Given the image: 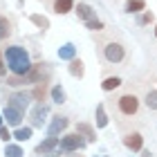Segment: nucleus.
I'll return each mask as SVG.
<instances>
[{
    "label": "nucleus",
    "instance_id": "f257e3e1",
    "mask_svg": "<svg viewBox=\"0 0 157 157\" xmlns=\"http://www.w3.org/2000/svg\"><path fill=\"white\" fill-rule=\"evenodd\" d=\"M5 61H7V67L11 70V74H16V76H23L32 70V59L27 54V49L20 47V45L7 47L5 49Z\"/></svg>",
    "mask_w": 157,
    "mask_h": 157
},
{
    "label": "nucleus",
    "instance_id": "f03ea898",
    "mask_svg": "<svg viewBox=\"0 0 157 157\" xmlns=\"http://www.w3.org/2000/svg\"><path fill=\"white\" fill-rule=\"evenodd\" d=\"M83 148H85V139L78 132H72V135L61 137L56 151H59V153H72V151H83Z\"/></svg>",
    "mask_w": 157,
    "mask_h": 157
},
{
    "label": "nucleus",
    "instance_id": "7ed1b4c3",
    "mask_svg": "<svg viewBox=\"0 0 157 157\" xmlns=\"http://www.w3.org/2000/svg\"><path fill=\"white\" fill-rule=\"evenodd\" d=\"M117 108L124 117H132V115L139 112V99L135 94H121L117 99Z\"/></svg>",
    "mask_w": 157,
    "mask_h": 157
},
{
    "label": "nucleus",
    "instance_id": "20e7f679",
    "mask_svg": "<svg viewBox=\"0 0 157 157\" xmlns=\"http://www.w3.org/2000/svg\"><path fill=\"white\" fill-rule=\"evenodd\" d=\"M103 56H105V61L108 63H121L126 59V49L121 43H105V47H103Z\"/></svg>",
    "mask_w": 157,
    "mask_h": 157
},
{
    "label": "nucleus",
    "instance_id": "39448f33",
    "mask_svg": "<svg viewBox=\"0 0 157 157\" xmlns=\"http://www.w3.org/2000/svg\"><path fill=\"white\" fill-rule=\"evenodd\" d=\"M32 94L29 92H16V94L9 97V105H13V108H18L20 112H25L27 108H29V101H32Z\"/></svg>",
    "mask_w": 157,
    "mask_h": 157
},
{
    "label": "nucleus",
    "instance_id": "423d86ee",
    "mask_svg": "<svg viewBox=\"0 0 157 157\" xmlns=\"http://www.w3.org/2000/svg\"><path fill=\"white\" fill-rule=\"evenodd\" d=\"M2 117H5V121H7V124H9V126H13V128H18L20 124H23V112H20L18 108H13V105H9V103L5 105Z\"/></svg>",
    "mask_w": 157,
    "mask_h": 157
},
{
    "label": "nucleus",
    "instance_id": "0eeeda50",
    "mask_svg": "<svg viewBox=\"0 0 157 157\" xmlns=\"http://www.w3.org/2000/svg\"><path fill=\"white\" fill-rule=\"evenodd\" d=\"M47 115H49V108L40 101L36 108L32 110V126H34V128H43V124H45V117H47Z\"/></svg>",
    "mask_w": 157,
    "mask_h": 157
},
{
    "label": "nucleus",
    "instance_id": "6e6552de",
    "mask_svg": "<svg viewBox=\"0 0 157 157\" xmlns=\"http://www.w3.org/2000/svg\"><path fill=\"white\" fill-rule=\"evenodd\" d=\"M67 124H70V121H67L65 117H61V115L52 117V124L47 126V135H52V137H59V135L67 128Z\"/></svg>",
    "mask_w": 157,
    "mask_h": 157
},
{
    "label": "nucleus",
    "instance_id": "1a4fd4ad",
    "mask_svg": "<svg viewBox=\"0 0 157 157\" xmlns=\"http://www.w3.org/2000/svg\"><path fill=\"white\" fill-rule=\"evenodd\" d=\"M124 146L130 148L132 153H137V151L144 148V137H141L139 132H130V135H126V137H124Z\"/></svg>",
    "mask_w": 157,
    "mask_h": 157
},
{
    "label": "nucleus",
    "instance_id": "9d476101",
    "mask_svg": "<svg viewBox=\"0 0 157 157\" xmlns=\"http://www.w3.org/2000/svg\"><path fill=\"white\" fill-rule=\"evenodd\" d=\"M56 148H59V137H52V135H49L45 141H40V144L36 146V153L38 155H47V153L56 151Z\"/></svg>",
    "mask_w": 157,
    "mask_h": 157
},
{
    "label": "nucleus",
    "instance_id": "9b49d317",
    "mask_svg": "<svg viewBox=\"0 0 157 157\" xmlns=\"http://www.w3.org/2000/svg\"><path fill=\"white\" fill-rule=\"evenodd\" d=\"M59 59H61V61H72V59H76V47L72 45V43L61 45V47H59Z\"/></svg>",
    "mask_w": 157,
    "mask_h": 157
},
{
    "label": "nucleus",
    "instance_id": "f8f14e48",
    "mask_svg": "<svg viewBox=\"0 0 157 157\" xmlns=\"http://www.w3.org/2000/svg\"><path fill=\"white\" fill-rule=\"evenodd\" d=\"M76 16L81 18V20H90V18H94V16H97V11L92 9L90 5H85V2H78V5H76Z\"/></svg>",
    "mask_w": 157,
    "mask_h": 157
},
{
    "label": "nucleus",
    "instance_id": "ddd939ff",
    "mask_svg": "<svg viewBox=\"0 0 157 157\" xmlns=\"http://www.w3.org/2000/svg\"><path fill=\"white\" fill-rule=\"evenodd\" d=\"M72 9H74V0H54V11L61 13V16Z\"/></svg>",
    "mask_w": 157,
    "mask_h": 157
},
{
    "label": "nucleus",
    "instance_id": "4468645a",
    "mask_svg": "<svg viewBox=\"0 0 157 157\" xmlns=\"http://www.w3.org/2000/svg\"><path fill=\"white\" fill-rule=\"evenodd\" d=\"M94 121H97V128H105V126H108V115H105L103 103L97 105V110H94Z\"/></svg>",
    "mask_w": 157,
    "mask_h": 157
},
{
    "label": "nucleus",
    "instance_id": "2eb2a0df",
    "mask_svg": "<svg viewBox=\"0 0 157 157\" xmlns=\"http://www.w3.org/2000/svg\"><path fill=\"white\" fill-rule=\"evenodd\" d=\"M70 74H72L74 78H81L85 74V67H83L81 59H72V61H70Z\"/></svg>",
    "mask_w": 157,
    "mask_h": 157
},
{
    "label": "nucleus",
    "instance_id": "dca6fc26",
    "mask_svg": "<svg viewBox=\"0 0 157 157\" xmlns=\"http://www.w3.org/2000/svg\"><path fill=\"white\" fill-rule=\"evenodd\" d=\"M76 132L81 135V137H85V141H94V139H97L92 126H88V124H78V126H76Z\"/></svg>",
    "mask_w": 157,
    "mask_h": 157
},
{
    "label": "nucleus",
    "instance_id": "f3484780",
    "mask_svg": "<svg viewBox=\"0 0 157 157\" xmlns=\"http://www.w3.org/2000/svg\"><path fill=\"white\" fill-rule=\"evenodd\" d=\"M144 9H146L144 0H128V2H126V13H139Z\"/></svg>",
    "mask_w": 157,
    "mask_h": 157
},
{
    "label": "nucleus",
    "instance_id": "a211bd4d",
    "mask_svg": "<svg viewBox=\"0 0 157 157\" xmlns=\"http://www.w3.org/2000/svg\"><path fill=\"white\" fill-rule=\"evenodd\" d=\"M32 137V126H18L16 128V132H13V139H18V141H27Z\"/></svg>",
    "mask_w": 157,
    "mask_h": 157
},
{
    "label": "nucleus",
    "instance_id": "6ab92c4d",
    "mask_svg": "<svg viewBox=\"0 0 157 157\" xmlns=\"http://www.w3.org/2000/svg\"><path fill=\"white\" fill-rule=\"evenodd\" d=\"M119 85H121V78H119V76H108V78L101 83V88H103L105 92H112V90H117Z\"/></svg>",
    "mask_w": 157,
    "mask_h": 157
},
{
    "label": "nucleus",
    "instance_id": "aec40b11",
    "mask_svg": "<svg viewBox=\"0 0 157 157\" xmlns=\"http://www.w3.org/2000/svg\"><path fill=\"white\" fill-rule=\"evenodd\" d=\"M52 101L54 103H65V90H63L61 88V85H54V88H52Z\"/></svg>",
    "mask_w": 157,
    "mask_h": 157
},
{
    "label": "nucleus",
    "instance_id": "412c9836",
    "mask_svg": "<svg viewBox=\"0 0 157 157\" xmlns=\"http://www.w3.org/2000/svg\"><path fill=\"white\" fill-rule=\"evenodd\" d=\"M9 34H11V23L5 16H0V40H5Z\"/></svg>",
    "mask_w": 157,
    "mask_h": 157
},
{
    "label": "nucleus",
    "instance_id": "4be33fe9",
    "mask_svg": "<svg viewBox=\"0 0 157 157\" xmlns=\"http://www.w3.org/2000/svg\"><path fill=\"white\" fill-rule=\"evenodd\" d=\"M29 20H32V23L36 25V27H40V29H49V20H47L45 16H38V13H32V16H29Z\"/></svg>",
    "mask_w": 157,
    "mask_h": 157
},
{
    "label": "nucleus",
    "instance_id": "5701e85b",
    "mask_svg": "<svg viewBox=\"0 0 157 157\" xmlns=\"http://www.w3.org/2000/svg\"><path fill=\"white\" fill-rule=\"evenodd\" d=\"M5 157H23V148H20L18 144H7Z\"/></svg>",
    "mask_w": 157,
    "mask_h": 157
},
{
    "label": "nucleus",
    "instance_id": "b1692460",
    "mask_svg": "<svg viewBox=\"0 0 157 157\" xmlns=\"http://www.w3.org/2000/svg\"><path fill=\"white\" fill-rule=\"evenodd\" d=\"M85 27H88V29H92V32H101V29H103V23H101V20H99V18L94 16V18L85 20Z\"/></svg>",
    "mask_w": 157,
    "mask_h": 157
},
{
    "label": "nucleus",
    "instance_id": "393cba45",
    "mask_svg": "<svg viewBox=\"0 0 157 157\" xmlns=\"http://www.w3.org/2000/svg\"><path fill=\"white\" fill-rule=\"evenodd\" d=\"M146 105H148L151 110H157V90H151V92L146 94Z\"/></svg>",
    "mask_w": 157,
    "mask_h": 157
},
{
    "label": "nucleus",
    "instance_id": "a878e982",
    "mask_svg": "<svg viewBox=\"0 0 157 157\" xmlns=\"http://www.w3.org/2000/svg\"><path fill=\"white\" fill-rule=\"evenodd\" d=\"M13 137V132L9 130V128H5V126H0V139L5 141V144H9V139Z\"/></svg>",
    "mask_w": 157,
    "mask_h": 157
},
{
    "label": "nucleus",
    "instance_id": "bb28decb",
    "mask_svg": "<svg viewBox=\"0 0 157 157\" xmlns=\"http://www.w3.org/2000/svg\"><path fill=\"white\" fill-rule=\"evenodd\" d=\"M153 11H144V16L139 18V25H148V23H153Z\"/></svg>",
    "mask_w": 157,
    "mask_h": 157
},
{
    "label": "nucleus",
    "instance_id": "cd10ccee",
    "mask_svg": "<svg viewBox=\"0 0 157 157\" xmlns=\"http://www.w3.org/2000/svg\"><path fill=\"white\" fill-rule=\"evenodd\" d=\"M5 74H7V65H5L2 56H0V76H5Z\"/></svg>",
    "mask_w": 157,
    "mask_h": 157
},
{
    "label": "nucleus",
    "instance_id": "c85d7f7f",
    "mask_svg": "<svg viewBox=\"0 0 157 157\" xmlns=\"http://www.w3.org/2000/svg\"><path fill=\"white\" fill-rule=\"evenodd\" d=\"M2 121H5V117H2V115H0V126H2Z\"/></svg>",
    "mask_w": 157,
    "mask_h": 157
},
{
    "label": "nucleus",
    "instance_id": "c756f323",
    "mask_svg": "<svg viewBox=\"0 0 157 157\" xmlns=\"http://www.w3.org/2000/svg\"><path fill=\"white\" fill-rule=\"evenodd\" d=\"M144 157H151V153H148V151H146V153H144Z\"/></svg>",
    "mask_w": 157,
    "mask_h": 157
},
{
    "label": "nucleus",
    "instance_id": "7c9ffc66",
    "mask_svg": "<svg viewBox=\"0 0 157 157\" xmlns=\"http://www.w3.org/2000/svg\"><path fill=\"white\" fill-rule=\"evenodd\" d=\"M155 36H157V25H155Z\"/></svg>",
    "mask_w": 157,
    "mask_h": 157
},
{
    "label": "nucleus",
    "instance_id": "2f4dec72",
    "mask_svg": "<svg viewBox=\"0 0 157 157\" xmlns=\"http://www.w3.org/2000/svg\"><path fill=\"white\" fill-rule=\"evenodd\" d=\"M97 157H105V155H97Z\"/></svg>",
    "mask_w": 157,
    "mask_h": 157
}]
</instances>
